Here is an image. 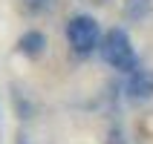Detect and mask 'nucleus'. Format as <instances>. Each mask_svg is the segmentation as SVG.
<instances>
[{
	"label": "nucleus",
	"instance_id": "f257e3e1",
	"mask_svg": "<svg viewBox=\"0 0 153 144\" xmlns=\"http://www.w3.org/2000/svg\"><path fill=\"white\" fill-rule=\"evenodd\" d=\"M101 58L110 64L113 69H119V72H133L139 69V61H136V49H133V43H130V35L124 29H110V32L101 38Z\"/></svg>",
	"mask_w": 153,
	"mask_h": 144
},
{
	"label": "nucleus",
	"instance_id": "f03ea898",
	"mask_svg": "<svg viewBox=\"0 0 153 144\" xmlns=\"http://www.w3.org/2000/svg\"><path fill=\"white\" fill-rule=\"evenodd\" d=\"M98 41H101V32H98L95 17H90V15L69 17V23H67V43L72 46V52L90 55V52L98 46Z\"/></svg>",
	"mask_w": 153,
	"mask_h": 144
},
{
	"label": "nucleus",
	"instance_id": "7ed1b4c3",
	"mask_svg": "<svg viewBox=\"0 0 153 144\" xmlns=\"http://www.w3.org/2000/svg\"><path fill=\"white\" fill-rule=\"evenodd\" d=\"M127 92L136 101L153 98V69H133L130 81H127Z\"/></svg>",
	"mask_w": 153,
	"mask_h": 144
},
{
	"label": "nucleus",
	"instance_id": "20e7f679",
	"mask_svg": "<svg viewBox=\"0 0 153 144\" xmlns=\"http://www.w3.org/2000/svg\"><path fill=\"white\" fill-rule=\"evenodd\" d=\"M43 49H46V38H43L41 32H35V29L20 35V41H17V52L26 55V58H41Z\"/></svg>",
	"mask_w": 153,
	"mask_h": 144
}]
</instances>
